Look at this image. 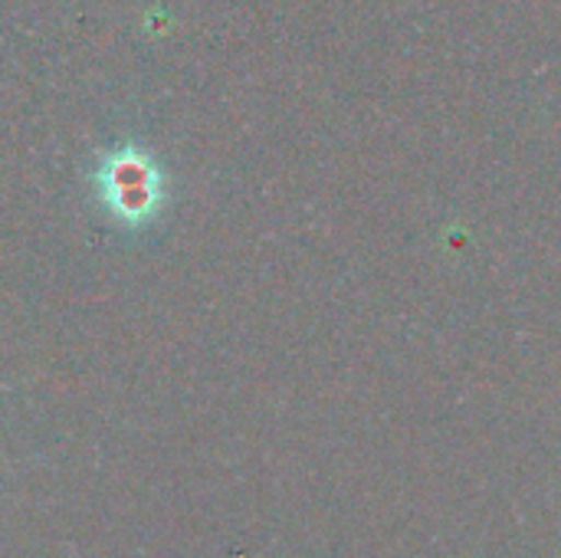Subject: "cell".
<instances>
[{"mask_svg": "<svg viewBox=\"0 0 561 558\" xmlns=\"http://www.w3.org/2000/svg\"><path fill=\"white\" fill-rule=\"evenodd\" d=\"M92 181L102 207L125 227H141L154 220L164 204V174L158 161L135 145L108 151L99 161Z\"/></svg>", "mask_w": 561, "mask_h": 558, "instance_id": "cell-1", "label": "cell"}]
</instances>
